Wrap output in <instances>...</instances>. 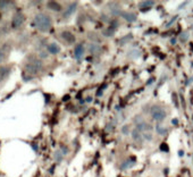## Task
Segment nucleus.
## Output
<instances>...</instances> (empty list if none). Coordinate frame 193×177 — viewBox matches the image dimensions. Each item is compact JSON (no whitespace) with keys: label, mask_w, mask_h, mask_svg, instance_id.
<instances>
[{"label":"nucleus","mask_w":193,"mask_h":177,"mask_svg":"<svg viewBox=\"0 0 193 177\" xmlns=\"http://www.w3.org/2000/svg\"><path fill=\"white\" fill-rule=\"evenodd\" d=\"M32 26L37 27L41 32H47L51 28L52 21L50 16L47 14H38L32 22Z\"/></svg>","instance_id":"nucleus-1"},{"label":"nucleus","mask_w":193,"mask_h":177,"mask_svg":"<svg viewBox=\"0 0 193 177\" xmlns=\"http://www.w3.org/2000/svg\"><path fill=\"white\" fill-rule=\"evenodd\" d=\"M150 116H151V118L154 119V122L161 123L163 121L166 119V117H167V111L163 108L161 106L154 105V106L150 108Z\"/></svg>","instance_id":"nucleus-2"},{"label":"nucleus","mask_w":193,"mask_h":177,"mask_svg":"<svg viewBox=\"0 0 193 177\" xmlns=\"http://www.w3.org/2000/svg\"><path fill=\"white\" fill-rule=\"evenodd\" d=\"M42 68V60L41 59H33L25 65V72L28 74H37Z\"/></svg>","instance_id":"nucleus-3"},{"label":"nucleus","mask_w":193,"mask_h":177,"mask_svg":"<svg viewBox=\"0 0 193 177\" xmlns=\"http://www.w3.org/2000/svg\"><path fill=\"white\" fill-rule=\"evenodd\" d=\"M24 21H25V17H24L23 14L16 13L14 15L13 19H12V26H13L14 28H18V27H21L23 25Z\"/></svg>","instance_id":"nucleus-4"},{"label":"nucleus","mask_w":193,"mask_h":177,"mask_svg":"<svg viewBox=\"0 0 193 177\" xmlns=\"http://www.w3.org/2000/svg\"><path fill=\"white\" fill-rule=\"evenodd\" d=\"M84 52H85V48H84L83 43H77L76 45L74 47V54H73V56H74V58L76 60H80L84 56Z\"/></svg>","instance_id":"nucleus-5"},{"label":"nucleus","mask_w":193,"mask_h":177,"mask_svg":"<svg viewBox=\"0 0 193 177\" xmlns=\"http://www.w3.org/2000/svg\"><path fill=\"white\" fill-rule=\"evenodd\" d=\"M60 37H62V39L67 43V44H73V43H75V35L72 33V32H69V31H63L62 32V34H60Z\"/></svg>","instance_id":"nucleus-6"},{"label":"nucleus","mask_w":193,"mask_h":177,"mask_svg":"<svg viewBox=\"0 0 193 177\" xmlns=\"http://www.w3.org/2000/svg\"><path fill=\"white\" fill-rule=\"evenodd\" d=\"M135 128H136L138 131H140L141 133H144V132H151V129H152V126H151L149 123L142 121V122L138 123V124H135Z\"/></svg>","instance_id":"nucleus-7"},{"label":"nucleus","mask_w":193,"mask_h":177,"mask_svg":"<svg viewBox=\"0 0 193 177\" xmlns=\"http://www.w3.org/2000/svg\"><path fill=\"white\" fill-rule=\"evenodd\" d=\"M76 8H77V2H72V3H69V5L66 7L65 12L63 13V17H64V18H67V17L72 16L73 14L76 12Z\"/></svg>","instance_id":"nucleus-8"},{"label":"nucleus","mask_w":193,"mask_h":177,"mask_svg":"<svg viewBox=\"0 0 193 177\" xmlns=\"http://www.w3.org/2000/svg\"><path fill=\"white\" fill-rule=\"evenodd\" d=\"M47 51L50 54H57L60 52V47H59L58 43L51 42V43H49V44L47 45Z\"/></svg>","instance_id":"nucleus-9"},{"label":"nucleus","mask_w":193,"mask_h":177,"mask_svg":"<svg viewBox=\"0 0 193 177\" xmlns=\"http://www.w3.org/2000/svg\"><path fill=\"white\" fill-rule=\"evenodd\" d=\"M120 16H122L125 21H127L129 23H134V22H136V19H138L136 15L134 13H131V12H123Z\"/></svg>","instance_id":"nucleus-10"},{"label":"nucleus","mask_w":193,"mask_h":177,"mask_svg":"<svg viewBox=\"0 0 193 177\" xmlns=\"http://www.w3.org/2000/svg\"><path fill=\"white\" fill-rule=\"evenodd\" d=\"M131 136L133 138V141L135 142H139V143H142L144 140H143V136H142V133L140 131H138L136 128H133L132 132H131Z\"/></svg>","instance_id":"nucleus-11"},{"label":"nucleus","mask_w":193,"mask_h":177,"mask_svg":"<svg viewBox=\"0 0 193 177\" xmlns=\"http://www.w3.org/2000/svg\"><path fill=\"white\" fill-rule=\"evenodd\" d=\"M89 52L91 54H99L100 51H101V47H100V44H98V43H95V42H91L90 44H89Z\"/></svg>","instance_id":"nucleus-12"},{"label":"nucleus","mask_w":193,"mask_h":177,"mask_svg":"<svg viewBox=\"0 0 193 177\" xmlns=\"http://www.w3.org/2000/svg\"><path fill=\"white\" fill-rule=\"evenodd\" d=\"M47 6H48L49 9H51L53 12H60V10L63 9L62 5H60L59 2H57V1H48V2H47Z\"/></svg>","instance_id":"nucleus-13"},{"label":"nucleus","mask_w":193,"mask_h":177,"mask_svg":"<svg viewBox=\"0 0 193 177\" xmlns=\"http://www.w3.org/2000/svg\"><path fill=\"white\" fill-rule=\"evenodd\" d=\"M9 74H10V68L9 67H6V66L0 67V82L5 81L9 76Z\"/></svg>","instance_id":"nucleus-14"},{"label":"nucleus","mask_w":193,"mask_h":177,"mask_svg":"<svg viewBox=\"0 0 193 177\" xmlns=\"http://www.w3.org/2000/svg\"><path fill=\"white\" fill-rule=\"evenodd\" d=\"M135 165V161H134V159H129V160H125V161H123V163L119 165V168L122 169V170H125V169H127V168H132L133 166Z\"/></svg>","instance_id":"nucleus-15"},{"label":"nucleus","mask_w":193,"mask_h":177,"mask_svg":"<svg viewBox=\"0 0 193 177\" xmlns=\"http://www.w3.org/2000/svg\"><path fill=\"white\" fill-rule=\"evenodd\" d=\"M154 128H156V133H157L158 135H166L168 133L167 127H165V126H163V125H160V124L156 125Z\"/></svg>","instance_id":"nucleus-16"},{"label":"nucleus","mask_w":193,"mask_h":177,"mask_svg":"<svg viewBox=\"0 0 193 177\" xmlns=\"http://www.w3.org/2000/svg\"><path fill=\"white\" fill-rule=\"evenodd\" d=\"M154 5V1L148 0V1H141V2L139 3V7H140L141 9H143V7H147V9H150Z\"/></svg>","instance_id":"nucleus-17"},{"label":"nucleus","mask_w":193,"mask_h":177,"mask_svg":"<svg viewBox=\"0 0 193 177\" xmlns=\"http://www.w3.org/2000/svg\"><path fill=\"white\" fill-rule=\"evenodd\" d=\"M132 39H133V35H132V34H127V35H125V37H123L122 39L118 40V44L123 45V44H125V43H129Z\"/></svg>","instance_id":"nucleus-18"},{"label":"nucleus","mask_w":193,"mask_h":177,"mask_svg":"<svg viewBox=\"0 0 193 177\" xmlns=\"http://www.w3.org/2000/svg\"><path fill=\"white\" fill-rule=\"evenodd\" d=\"M120 131H122V134H123V135H129V134H131V132H132L131 126H129V124H124V125L122 126Z\"/></svg>","instance_id":"nucleus-19"},{"label":"nucleus","mask_w":193,"mask_h":177,"mask_svg":"<svg viewBox=\"0 0 193 177\" xmlns=\"http://www.w3.org/2000/svg\"><path fill=\"white\" fill-rule=\"evenodd\" d=\"M109 28H111V30H114L116 32V30L119 27V23H118V21L116 19V18H114V19H110V22H109Z\"/></svg>","instance_id":"nucleus-20"},{"label":"nucleus","mask_w":193,"mask_h":177,"mask_svg":"<svg viewBox=\"0 0 193 177\" xmlns=\"http://www.w3.org/2000/svg\"><path fill=\"white\" fill-rule=\"evenodd\" d=\"M142 136H143V140H147L148 142L154 140V134L151 132H144V133H142Z\"/></svg>","instance_id":"nucleus-21"},{"label":"nucleus","mask_w":193,"mask_h":177,"mask_svg":"<svg viewBox=\"0 0 193 177\" xmlns=\"http://www.w3.org/2000/svg\"><path fill=\"white\" fill-rule=\"evenodd\" d=\"M115 34V31L114 30H111V28H107V30H104L102 32V35L103 37H106V38H109V37H113Z\"/></svg>","instance_id":"nucleus-22"},{"label":"nucleus","mask_w":193,"mask_h":177,"mask_svg":"<svg viewBox=\"0 0 193 177\" xmlns=\"http://www.w3.org/2000/svg\"><path fill=\"white\" fill-rule=\"evenodd\" d=\"M63 158H64V154L60 152V150H58V151L55 152V159H56L57 163H60L63 160Z\"/></svg>","instance_id":"nucleus-23"},{"label":"nucleus","mask_w":193,"mask_h":177,"mask_svg":"<svg viewBox=\"0 0 193 177\" xmlns=\"http://www.w3.org/2000/svg\"><path fill=\"white\" fill-rule=\"evenodd\" d=\"M189 38H190V34L187 33V32H184V33H182L180 37V40L182 42H186V41L189 40Z\"/></svg>","instance_id":"nucleus-24"},{"label":"nucleus","mask_w":193,"mask_h":177,"mask_svg":"<svg viewBox=\"0 0 193 177\" xmlns=\"http://www.w3.org/2000/svg\"><path fill=\"white\" fill-rule=\"evenodd\" d=\"M136 52H139V51H138V50H132V51H131V52L129 54V57L136 59L138 57H140V54H136Z\"/></svg>","instance_id":"nucleus-25"},{"label":"nucleus","mask_w":193,"mask_h":177,"mask_svg":"<svg viewBox=\"0 0 193 177\" xmlns=\"http://www.w3.org/2000/svg\"><path fill=\"white\" fill-rule=\"evenodd\" d=\"M60 152H62L64 156H67V154L69 153V149H68V147H66V145H62V147H60Z\"/></svg>","instance_id":"nucleus-26"},{"label":"nucleus","mask_w":193,"mask_h":177,"mask_svg":"<svg viewBox=\"0 0 193 177\" xmlns=\"http://www.w3.org/2000/svg\"><path fill=\"white\" fill-rule=\"evenodd\" d=\"M176 19H177V15H175V16H174V17H172V18H170V21H169V22H168V23H167V25H166V26H167V27L172 26V24H173V23H174V22H175V21H176Z\"/></svg>","instance_id":"nucleus-27"},{"label":"nucleus","mask_w":193,"mask_h":177,"mask_svg":"<svg viewBox=\"0 0 193 177\" xmlns=\"http://www.w3.org/2000/svg\"><path fill=\"white\" fill-rule=\"evenodd\" d=\"M5 57H6V54H5V51L2 50V49H0V64L5 60Z\"/></svg>","instance_id":"nucleus-28"},{"label":"nucleus","mask_w":193,"mask_h":177,"mask_svg":"<svg viewBox=\"0 0 193 177\" xmlns=\"http://www.w3.org/2000/svg\"><path fill=\"white\" fill-rule=\"evenodd\" d=\"M113 128H114V124H113V123H109V124H107V126H106V131H107V132H109V131H113Z\"/></svg>","instance_id":"nucleus-29"},{"label":"nucleus","mask_w":193,"mask_h":177,"mask_svg":"<svg viewBox=\"0 0 193 177\" xmlns=\"http://www.w3.org/2000/svg\"><path fill=\"white\" fill-rule=\"evenodd\" d=\"M9 5L8 1H0V8H6Z\"/></svg>","instance_id":"nucleus-30"},{"label":"nucleus","mask_w":193,"mask_h":177,"mask_svg":"<svg viewBox=\"0 0 193 177\" xmlns=\"http://www.w3.org/2000/svg\"><path fill=\"white\" fill-rule=\"evenodd\" d=\"M40 57H41V58H47V57H48V54H46V51H41V52H40Z\"/></svg>","instance_id":"nucleus-31"},{"label":"nucleus","mask_w":193,"mask_h":177,"mask_svg":"<svg viewBox=\"0 0 193 177\" xmlns=\"http://www.w3.org/2000/svg\"><path fill=\"white\" fill-rule=\"evenodd\" d=\"M156 81V79H154V77H151V79H149V81L147 82V85H151L154 82Z\"/></svg>","instance_id":"nucleus-32"},{"label":"nucleus","mask_w":193,"mask_h":177,"mask_svg":"<svg viewBox=\"0 0 193 177\" xmlns=\"http://www.w3.org/2000/svg\"><path fill=\"white\" fill-rule=\"evenodd\" d=\"M92 100H93V98L92 96H86V99H85V102H92Z\"/></svg>","instance_id":"nucleus-33"},{"label":"nucleus","mask_w":193,"mask_h":177,"mask_svg":"<svg viewBox=\"0 0 193 177\" xmlns=\"http://www.w3.org/2000/svg\"><path fill=\"white\" fill-rule=\"evenodd\" d=\"M191 82H193V76H192V77H190V79H189V81L186 82V83H185V84H186V85H189V84H190V83H191Z\"/></svg>","instance_id":"nucleus-34"},{"label":"nucleus","mask_w":193,"mask_h":177,"mask_svg":"<svg viewBox=\"0 0 193 177\" xmlns=\"http://www.w3.org/2000/svg\"><path fill=\"white\" fill-rule=\"evenodd\" d=\"M178 156H180V157L184 156V151H183V150H180V151H178Z\"/></svg>","instance_id":"nucleus-35"},{"label":"nucleus","mask_w":193,"mask_h":177,"mask_svg":"<svg viewBox=\"0 0 193 177\" xmlns=\"http://www.w3.org/2000/svg\"><path fill=\"white\" fill-rule=\"evenodd\" d=\"M170 43H172V44H176V39H175V38L172 39V40H170Z\"/></svg>","instance_id":"nucleus-36"},{"label":"nucleus","mask_w":193,"mask_h":177,"mask_svg":"<svg viewBox=\"0 0 193 177\" xmlns=\"http://www.w3.org/2000/svg\"><path fill=\"white\" fill-rule=\"evenodd\" d=\"M172 123H173V124H175V125H177V124H178V121L175 118V119H173V121H172Z\"/></svg>","instance_id":"nucleus-37"},{"label":"nucleus","mask_w":193,"mask_h":177,"mask_svg":"<svg viewBox=\"0 0 193 177\" xmlns=\"http://www.w3.org/2000/svg\"><path fill=\"white\" fill-rule=\"evenodd\" d=\"M80 103H81V105L85 103V99H81V100H80Z\"/></svg>","instance_id":"nucleus-38"},{"label":"nucleus","mask_w":193,"mask_h":177,"mask_svg":"<svg viewBox=\"0 0 193 177\" xmlns=\"http://www.w3.org/2000/svg\"><path fill=\"white\" fill-rule=\"evenodd\" d=\"M116 110H119V111H120V110H122V108H120L119 106H116Z\"/></svg>","instance_id":"nucleus-39"}]
</instances>
